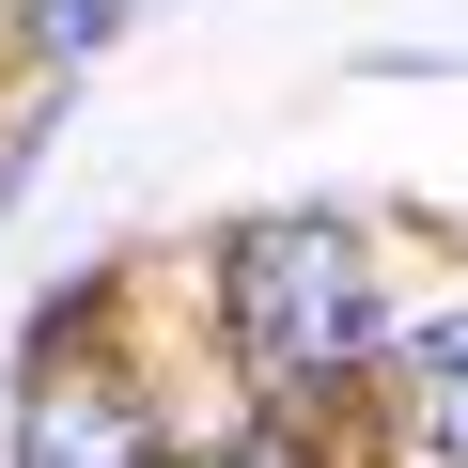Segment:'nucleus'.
Masks as SVG:
<instances>
[{
  "mask_svg": "<svg viewBox=\"0 0 468 468\" xmlns=\"http://www.w3.org/2000/svg\"><path fill=\"white\" fill-rule=\"evenodd\" d=\"M218 328L250 359L266 406H328L359 359H375V266L344 218H250L218 266Z\"/></svg>",
  "mask_w": 468,
  "mask_h": 468,
  "instance_id": "1",
  "label": "nucleus"
},
{
  "mask_svg": "<svg viewBox=\"0 0 468 468\" xmlns=\"http://www.w3.org/2000/svg\"><path fill=\"white\" fill-rule=\"evenodd\" d=\"M16 468H156V421L110 375H32L16 406Z\"/></svg>",
  "mask_w": 468,
  "mask_h": 468,
  "instance_id": "2",
  "label": "nucleus"
},
{
  "mask_svg": "<svg viewBox=\"0 0 468 468\" xmlns=\"http://www.w3.org/2000/svg\"><path fill=\"white\" fill-rule=\"evenodd\" d=\"M406 421H421V452H452V468H468V313L406 328Z\"/></svg>",
  "mask_w": 468,
  "mask_h": 468,
  "instance_id": "3",
  "label": "nucleus"
},
{
  "mask_svg": "<svg viewBox=\"0 0 468 468\" xmlns=\"http://www.w3.org/2000/svg\"><path fill=\"white\" fill-rule=\"evenodd\" d=\"M16 32H32L48 63H94V48L125 32V0H16Z\"/></svg>",
  "mask_w": 468,
  "mask_h": 468,
  "instance_id": "4",
  "label": "nucleus"
},
{
  "mask_svg": "<svg viewBox=\"0 0 468 468\" xmlns=\"http://www.w3.org/2000/svg\"><path fill=\"white\" fill-rule=\"evenodd\" d=\"M218 468H297V452H218Z\"/></svg>",
  "mask_w": 468,
  "mask_h": 468,
  "instance_id": "5",
  "label": "nucleus"
}]
</instances>
